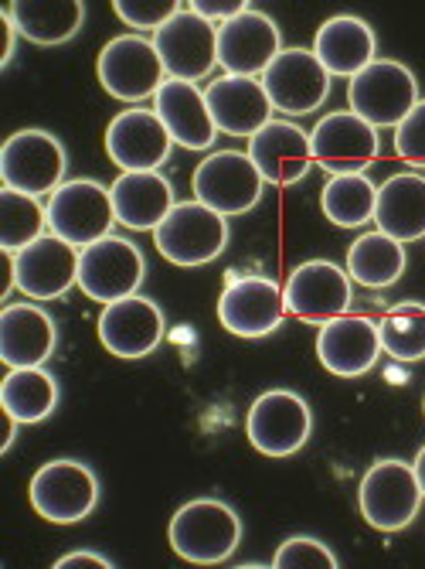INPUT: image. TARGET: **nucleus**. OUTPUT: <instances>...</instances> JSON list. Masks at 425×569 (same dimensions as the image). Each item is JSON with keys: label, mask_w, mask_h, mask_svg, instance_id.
<instances>
[{"label": "nucleus", "mask_w": 425, "mask_h": 569, "mask_svg": "<svg viewBox=\"0 0 425 569\" xmlns=\"http://www.w3.org/2000/svg\"><path fill=\"white\" fill-rule=\"evenodd\" d=\"M168 542L191 566H222L242 546V519L222 498H191L174 511Z\"/></svg>", "instance_id": "nucleus-1"}, {"label": "nucleus", "mask_w": 425, "mask_h": 569, "mask_svg": "<svg viewBox=\"0 0 425 569\" xmlns=\"http://www.w3.org/2000/svg\"><path fill=\"white\" fill-rule=\"evenodd\" d=\"M422 488L415 478V468L398 457L375 460L361 478L357 488V508L361 519L375 532H405L422 511Z\"/></svg>", "instance_id": "nucleus-2"}, {"label": "nucleus", "mask_w": 425, "mask_h": 569, "mask_svg": "<svg viewBox=\"0 0 425 569\" xmlns=\"http://www.w3.org/2000/svg\"><path fill=\"white\" fill-rule=\"evenodd\" d=\"M31 508L51 526H79L95 511L102 498L99 475L85 460L75 457H55L41 463L28 485Z\"/></svg>", "instance_id": "nucleus-3"}, {"label": "nucleus", "mask_w": 425, "mask_h": 569, "mask_svg": "<svg viewBox=\"0 0 425 569\" xmlns=\"http://www.w3.org/2000/svg\"><path fill=\"white\" fill-rule=\"evenodd\" d=\"M229 219L198 198L178 201L171 216L153 229V246L174 267H208L229 249Z\"/></svg>", "instance_id": "nucleus-4"}, {"label": "nucleus", "mask_w": 425, "mask_h": 569, "mask_svg": "<svg viewBox=\"0 0 425 569\" xmlns=\"http://www.w3.org/2000/svg\"><path fill=\"white\" fill-rule=\"evenodd\" d=\"M65 174L69 150L51 130L24 127L14 130L0 147V181H4V188L44 198L69 181Z\"/></svg>", "instance_id": "nucleus-5"}, {"label": "nucleus", "mask_w": 425, "mask_h": 569, "mask_svg": "<svg viewBox=\"0 0 425 569\" xmlns=\"http://www.w3.org/2000/svg\"><path fill=\"white\" fill-rule=\"evenodd\" d=\"M44 212H48V232L72 242L75 249H85L105 236H113L117 226L113 191L95 178H69L62 188L48 194Z\"/></svg>", "instance_id": "nucleus-6"}, {"label": "nucleus", "mask_w": 425, "mask_h": 569, "mask_svg": "<svg viewBox=\"0 0 425 569\" xmlns=\"http://www.w3.org/2000/svg\"><path fill=\"white\" fill-rule=\"evenodd\" d=\"M95 76L105 92L130 107L153 99L168 82V69L156 56L153 38L143 34H117L113 41H105L95 59Z\"/></svg>", "instance_id": "nucleus-7"}, {"label": "nucleus", "mask_w": 425, "mask_h": 569, "mask_svg": "<svg viewBox=\"0 0 425 569\" xmlns=\"http://www.w3.org/2000/svg\"><path fill=\"white\" fill-rule=\"evenodd\" d=\"M245 437L262 457H293L313 437V409L293 389H265L245 412Z\"/></svg>", "instance_id": "nucleus-8"}, {"label": "nucleus", "mask_w": 425, "mask_h": 569, "mask_svg": "<svg viewBox=\"0 0 425 569\" xmlns=\"http://www.w3.org/2000/svg\"><path fill=\"white\" fill-rule=\"evenodd\" d=\"M418 79L405 62L395 59H375L364 72H357L347 82V102L351 113H357L364 123L375 130L398 127L418 102Z\"/></svg>", "instance_id": "nucleus-9"}, {"label": "nucleus", "mask_w": 425, "mask_h": 569, "mask_svg": "<svg viewBox=\"0 0 425 569\" xmlns=\"http://www.w3.org/2000/svg\"><path fill=\"white\" fill-rule=\"evenodd\" d=\"M191 188L201 204L232 219V216L252 212L262 201L265 178L259 174V168L252 164L245 150H211L194 168Z\"/></svg>", "instance_id": "nucleus-10"}, {"label": "nucleus", "mask_w": 425, "mask_h": 569, "mask_svg": "<svg viewBox=\"0 0 425 569\" xmlns=\"http://www.w3.org/2000/svg\"><path fill=\"white\" fill-rule=\"evenodd\" d=\"M146 280V256L127 236H105L82 249L79 260V290L95 303H117L140 293Z\"/></svg>", "instance_id": "nucleus-11"}, {"label": "nucleus", "mask_w": 425, "mask_h": 569, "mask_svg": "<svg viewBox=\"0 0 425 569\" xmlns=\"http://www.w3.org/2000/svg\"><path fill=\"white\" fill-rule=\"evenodd\" d=\"M259 82L270 96L273 110H280L283 117H310L327 102L334 79L313 56V48H283Z\"/></svg>", "instance_id": "nucleus-12"}, {"label": "nucleus", "mask_w": 425, "mask_h": 569, "mask_svg": "<svg viewBox=\"0 0 425 569\" xmlns=\"http://www.w3.org/2000/svg\"><path fill=\"white\" fill-rule=\"evenodd\" d=\"M283 293H286V315H293L303 325L321 328L351 310L354 280L334 260H306L286 277Z\"/></svg>", "instance_id": "nucleus-13"}, {"label": "nucleus", "mask_w": 425, "mask_h": 569, "mask_svg": "<svg viewBox=\"0 0 425 569\" xmlns=\"http://www.w3.org/2000/svg\"><path fill=\"white\" fill-rule=\"evenodd\" d=\"M310 147H313V164H321L331 178L367 174V168L378 161L382 137L357 113L337 110L310 130Z\"/></svg>", "instance_id": "nucleus-14"}, {"label": "nucleus", "mask_w": 425, "mask_h": 569, "mask_svg": "<svg viewBox=\"0 0 425 569\" xmlns=\"http://www.w3.org/2000/svg\"><path fill=\"white\" fill-rule=\"evenodd\" d=\"M286 321V293L270 277H239L219 297V325L245 341L270 338Z\"/></svg>", "instance_id": "nucleus-15"}, {"label": "nucleus", "mask_w": 425, "mask_h": 569, "mask_svg": "<svg viewBox=\"0 0 425 569\" xmlns=\"http://www.w3.org/2000/svg\"><path fill=\"white\" fill-rule=\"evenodd\" d=\"M95 331H99L102 348L110 355H117L123 361H136V358H146L164 345L168 318H164V310L156 300L133 293V297H123L117 303H105Z\"/></svg>", "instance_id": "nucleus-16"}, {"label": "nucleus", "mask_w": 425, "mask_h": 569, "mask_svg": "<svg viewBox=\"0 0 425 569\" xmlns=\"http://www.w3.org/2000/svg\"><path fill=\"white\" fill-rule=\"evenodd\" d=\"M156 56H161L168 79L201 82L219 66V28L194 14L191 8H181L161 31L153 34Z\"/></svg>", "instance_id": "nucleus-17"}, {"label": "nucleus", "mask_w": 425, "mask_h": 569, "mask_svg": "<svg viewBox=\"0 0 425 569\" xmlns=\"http://www.w3.org/2000/svg\"><path fill=\"white\" fill-rule=\"evenodd\" d=\"M171 150L174 140L168 127L146 107H130L117 113L110 127H105V153H110V161L123 174L161 171L171 161Z\"/></svg>", "instance_id": "nucleus-18"}, {"label": "nucleus", "mask_w": 425, "mask_h": 569, "mask_svg": "<svg viewBox=\"0 0 425 569\" xmlns=\"http://www.w3.org/2000/svg\"><path fill=\"white\" fill-rule=\"evenodd\" d=\"M280 51L283 31L273 21V14L259 8H249L219 28V66L225 69V76L262 79V72L276 62Z\"/></svg>", "instance_id": "nucleus-19"}, {"label": "nucleus", "mask_w": 425, "mask_h": 569, "mask_svg": "<svg viewBox=\"0 0 425 569\" xmlns=\"http://www.w3.org/2000/svg\"><path fill=\"white\" fill-rule=\"evenodd\" d=\"M82 249L44 232L21 252H14V280L28 300H59L79 287Z\"/></svg>", "instance_id": "nucleus-20"}, {"label": "nucleus", "mask_w": 425, "mask_h": 569, "mask_svg": "<svg viewBox=\"0 0 425 569\" xmlns=\"http://www.w3.org/2000/svg\"><path fill=\"white\" fill-rule=\"evenodd\" d=\"M382 331L378 321L364 315H341L321 325L316 335V358L337 379H361L378 366L382 358Z\"/></svg>", "instance_id": "nucleus-21"}, {"label": "nucleus", "mask_w": 425, "mask_h": 569, "mask_svg": "<svg viewBox=\"0 0 425 569\" xmlns=\"http://www.w3.org/2000/svg\"><path fill=\"white\" fill-rule=\"evenodd\" d=\"M59 348V325L34 300L0 310V361L8 369H41Z\"/></svg>", "instance_id": "nucleus-22"}, {"label": "nucleus", "mask_w": 425, "mask_h": 569, "mask_svg": "<svg viewBox=\"0 0 425 569\" xmlns=\"http://www.w3.org/2000/svg\"><path fill=\"white\" fill-rule=\"evenodd\" d=\"M249 158L265 178V184L290 188L303 181L313 168V147L310 133L300 123L290 120H273L265 123L255 137H249Z\"/></svg>", "instance_id": "nucleus-23"}, {"label": "nucleus", "mask_w": 425, "mask_h": 569, "mask_svg": "<svg viewBox=\"0 0 425 569\" xmlns=\"http://www.w3.org/2000/svg\"><path fill=\"white\" fill-rule=\"evenodd\" d=\"M211 120L219 133L229 137H255L265 123H273V102L259 79L249 76H219L204 89Z\"/></svg>", "instance_id": "nucleus-24"}, {"label": "nucleus", "mask_w": 425, "mask_h": 569, "mask_svg": "<svg viewBox=\"0 0 425 569\" xmlns=\"http://www.w3.org/2000/svg\"><path fill=\"white\" fill-rule=\"evenodd\" d=\"M153 113L161 117L171 140L184 150H211L219 140V127L211 120L204 89H198V82L168 79L153 96Z\"/></svg>", "instance_id": "nucleus-25"}, {"label": "nucleus", "mask_w": 425, "mask_h": 569, "mask_svg": "<svg viewBox=\"0 0 425 569\" xmlns=\"http://www.w3.org/2000/svg\"><path fill=\"white\" fill-rule=\"evenodd\" d=\"M313 56L334 76L354 79L378 59V34L357 14H334L313 34Z\"/></svg>", "instance_id": "nucleus-26"}, {"label": "nucleus", "mask_w": 425, "mask_h": 569, "mask_svg": "<svg viewBox=\"0 0 425 569\" xmlns=\"http://www.w3.org/2000/svg\"><path fill=\"white\" fill-rule=\"evenodd\" d=\"M110 191H113L117 226H123L130 232H153L178 204L174 184L161 171L120 174L110 184Z\"/></svg>", "instance_id": "nucleus-27"}, {"label": "nucleus", "mask_w": 425, "mask_h": 569, "mask_svg": "<svg viewBox=\"0 0 425 569\" xmlns=\"http://www.w3.org/2000/svg\"><path fill=\"white\" fill-rule=\"evenodd\" d=\"M375 226L398 242L425 239V174L402 171L378 184Z\"/></svg>", "instance_id": "nucleus-28"}, {"label": "nucleus", "mask_w": 425, "mask_h": 569, "mask_svg": "<svg viewBox=\"0 0 425 569\" xmlns=\"http://www.w3.org/2000/svg\"><path fill=\"white\" fill-rule=\"evenodd\" d=\"M4 11L14 21L18 34L41 48L69 44L82 31L89 14L82 0H14Z\"/></svg>", "instance_id": "nucleus-29"}, {"label": "nucleus", "mask_w": 425, "mask_h": 569, "mask_svg": "<svg viewBox=\"0 0 425 569\" xmlns=\"http://www.w3.org/2000/svg\"><path fill=\"white\" fill-rule=\"evenodd\" d=\"M347 277L357 287L367 290H388L395 287L405 270H408V256H405V242L385 236V232H361L351 246H347Z\"/></svg>", "instance_id": "nucleus-30"}, {"label": "nucleus", "mask_w": 425, "mask_h": 569, "mask_svg": "<svg viewBox=\"0 0 425 569\" xmlns=\"http://www.w3.org/2000/svg\"><path fill=\"white\" fill-rule=\"evenodd\" d=\"M62 386L44 366L41 369H11L0 382V409L21 427L44 423L59 409Z\"/></svg>", "instance_id": "nucleus-31"}, {"label": "nucleus", "mask_w": 425, "mask_h": 569, "mask_svg": "<svg viewBox=\"0 0 425 569\" xmlns=\"http://www.w3.org/2000/svg\"><path fill=\"white\" fill-rule=\"evenodd\" d=\"M378 184L367 174H337L321 191V212L337 229H364L375 222Z\"/></svg>", "instance_id": "nucleus-32"}, {"label": "nucleus", "mask_w": 425, "mask_h": 569, "mask_svg": "<svg viewBox=\"0 0 425 569\" xmlns=\"http://www.w3.org/2000/svg\"><path fill=\"white\" fill-rule=\"evenodd\" d=\"M48 232V212L34 194L0 188V249L21 252Z\"/></svg>", "instance_id": "nucleus-33"}, {"label": "nucleus", "mask_w": 425, "mask_h": 569, "mask_svg": "<svg viewBox=\"0 0 425 569\" xmlns=\"http://www.w3.org/2000/svg\"><path fill=\"white\" fill-rule=\"evenodd\" d=\"M378 331H382V348L395 361H405V366L425 361V303L422 300H402L388 307L378 321Z\"/></svg>", "instance_id": "nucleus-34"}, {"label": "nucleus", "mask_w": 425, "mask_h": 569, "mask_svg": "<svg viewBox=\"0 0 425 569\" xmlns=\"http://www.w3.org/2000/svg\"><path fill=\"white\" fill-rule=\"evenodd\" d=\"M337 566H341L337 552L313 536H293L273 556V569H337Z\"/></svg>", "instance_id": "nucleus-35"}, {"label": "nucleus", "mask_w": 425, "mask_h": 569, "mask_svg": "<svg viewBox=\"0 0 425 569\" xmlns=\"http://www.w3.org/2000/svg\"><path fill=\"white\" fill-rule=\"evenodd\" d=\"M184 4L178 0H117L113 11L123 24L133 28V34H143V31H161Z\"/></svg>", "instance_id": "nucleus-36"}, {"label": "nucleus", "mask_w": 425, "mask_h": 569, "mask_svg": "<svg viewBox=\"0 0 425 569\" xmlns=\"http://www.w3.org/2000/svg\"><path fill=\"white\" fill-rule=\"evenodd\" d=\"M395 153L412 168H425V99L395 127Z\"/></svg>", "instance_id": "nucleus-37"}, {"label": "nucleus", "mask_w": 425, "mask_h": 569, "mask_svg": "<svg viewBox=\"0 0 425 569\" xmlns=\"http://www.w3.org/2000/svg\"><path fill=\"white\" fill-rule=\"evenodd\" d=\"M188 8H191L194 14H201L204 21H211L215 28H222L225 21L239 18L242 11H249L245 0H191Z\"/></svg>", "instance_id": "nucleus-38"}, {"label": "nucleus", "mask_w": 425, "mask_h": 569, "mask_svg": "<svg viewBox=\"0 0 425 569\" xmlns=\"http://www.w3.org/2000/svg\"><path fill=\"white\" fill-rule=\"evenodd\" d=\"M82 566H95V569H117V562L110 556H102L95 549H72L62 559H55V569H82Z\"/></svg>", "instance_id": "nucleus-39"}, {"label": "nucleus", "mask_w": 425, "mask_h": 569, "mask_svg": "<svg viewBox=\"0 0 425 569\" xmlns=\"http://www.w3.org/2000/svg\"><path fill=\"white\" fill-rule=\"evenodd\" d=\"M0 24H4V59H0V69H8L14 62V51H18V28L14 21L8 18V11H0Z\"/></svg>", "instance_id": "nucleus-40"}, {"label": "nucleus", "mask_w": 425, "mask_h": 569, "mask_svg": "<svg viewBox=\"0 0 425 569\" xmlns=\"http://www.w3.org/2000/svg\"><path fill=\"white\" fill-rule=\"evenodd\" d=\"M412 468H415L418 488H422V495H425V443H422V450L415 453V460H412Z\"/></svg>", "instance_id": "nucleus-41"}, {"label": "nucleus", "mask_w": 425, "mask_h": 569, "mask_svg": "<svg viewBox=\"0 0 425 569\" xmlns=\"http://www.w3.org/2000/svg\"><path fill=\"white\" fill-rule=\"evenodd\" d=\"M18 420H8V437H4V447H0V453H8L11 447H14V440H18Z\"/></svg>", "instance_id": "nucleus-42"}, {"label": "nucleus", "mask_w": 425, "mask_h": 569, "mask_svg": "<svg viewBox=\"0 0 425 569\" xmlns=\"http://www.w3.org/2000/svg\"><path fill=\"white\" fill-rule=\"evenodd\" d=\"M422 412H425V399H422Z\"/></svg>", "instance_id": "nucleus-43"}]
</instances>
